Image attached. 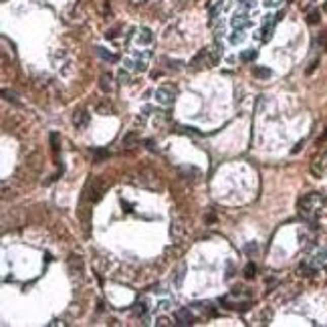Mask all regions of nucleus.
<instances>
[{
  "label": "nucleus",
  "instance_id": "7",
  "mask_svg": "<svg viewBox=\"0 0 327 327\" xmlns=\"http://www.w3.org/2000/svg\"><path fill=\"white\" fill-rule=\"evenodd\" d=\"M231 22H233V26H235V28H248V26L252 24V18H250L248 10L243 8V10H239V12H235V14H233Z\"/></svg>",
  "mask_w": 327,
  "mask_h": 327
},
{
  "label": "nucleus",
  "instance_id": "2",
  "mask_svg": "<svg viewBox=\"0 0 327 327\" xmlns=\"http://www.w3.org/2000/svg\"><path fill=\"white\" fill-rule=\"evenodd\" d=\"M222 59V43H214V45H210V47H206V49H202L192 61H190V65L194 67V69H202V67H214V65H218V61Z\"/></svg>",
  "mask_w": 327,
  "mask_h": 327
},
{
  "label": "nucleus",
  "instance_id": "12",
  "mask_svg": "<svg viewBox=\"0 0 327 327\" xmlns=\"http://www.w3.org/2000/svg\"><path fill=\"white\" fill-rule=\"evenodd\" d=\"M184 6V0H162L160 2V8H162L166 14H172L176 10H180Z\"/></svg>",
  "mask_w": 327,
  "mask_h": 327
},
{
  "label": "nucleus",
  "instance_id": "16",
  "mask_svg": "<svg viewBox=\"0 0 327 327\" xmlns=\"http://www.w3.org/2000/svg\"><path fill=\"white\" fill-rule=\"evenodd\" d=\"M245 41V28H235L233 32H231V43L233 45H239V43H243Z\"/></svg>",
  "mask_w": 327,
  "mask_h": 327
},
{
  "label": "nucleus",
  "instance_id": "27",
  "mask_svg": "<svg viewBox=\"0 0 327 327\" xmlns=\"http://www.w3.org/2000/svg\"><path fill=\"white\" fill-rule=\"evenodd\" d=\"M115 37H117V28H109L105 32V39H115Z\"/></svg>",
  "mask_w": 327,
  "mask_h": 327
},
{
  "label": "nucleus",
  "instance_id": "11",
  "mask_svg": "<svg viewBox=\"0 0 327 327\" xmlns=\"http://www.w3.org/2000/svg\"><path fill=\"white\" fill-rule=\"evenodd\" d=\"M206 8H208V18H210V22H214V20L218 18L220 10H222V0H208Z\"/></svg>",
  "mask_w": 327,
  "mask_h": 327
},
{
  "label": "nucleus",
  "instance_id": "6",
  "mask_svg": "<svg viewBox=\"0 0 327 327\" xmlns=\"http://www.w3.org/2000/svg\"><path fill=\"white\" fill-rule=\"evenodd\" d=\"M103 194H105V184L99 178H91L85 186V198L89 202H99Z\"/></svg>",
  "mask_w": 327,
  "mask_h": 327
},
{
  "label": "nucleus",
  "instance_id": "17",
  "mask_svg": "<svg viewBox=\"0 0 327 327\" xmlns=\"http://www.w3.org/2000/svg\"><path fill=\"white\" fill-rule=\"evenodd\" d=\"M97 53H99V57H101L103 61H109V63H117V55H113V53L105 51L103 47H97Z\"/></svg>",
  "mask_w": 327,
  "mask_h": 327
},
{
  "label": "nucleus",
  "instance_id": "3",
  "mask_svg": "<svg viewBox=\"0 0 327 327\" xmlns=\"http://www.w3.org/2000/svg\"><path fill=\"white\" fill-rule=\"evenodd\" d=\"M152 43H154V32L150 28H146V26L134 28L127 35V45H136L138 49H148Z\"/></svg>",
  "mask_w": 327,
  "mask_h": 327
},
{
  "label": "nucleus",
  "instance_id": "4",
  "mask_svg": "<svg viewBox=\"0 0 327 327\" xmlns=\"http://www.w3.org/2000/svg\"><path fill=\"white\" fill-rule=\"evenodd\" d=\"M150 59H152V51L150 49H140L134 57H127L125 59V65L129 71H138V73H144L150 65Z\"/></svg>",
  "mask_w": 327,
  "mask_h": 327
},
{
  "label": "nucleus",
  "instance_id": "20",
  "mask_svg": "<svg viewBox=\"0 0 327 327\" xmlns=\"http://www.w3.org/2000/svg\"><path fill=\"white\" fill-rule=\"evenodd\" d=\"M51 146H53V152H55V158H57L59 152H61V142H59V136L57 134H51Z\"/></svg>",
  "mask_w": 327,
  "mask_h": 327
},
{
  "label": "nucleus",
  "instance_id": "29",
  "mask_svg": "<svg viewBox=\"0 0 327 327\" xmlns=\"http://www.w3.org/2000/svg\"><path fill=\"white\" fill-rule=\"evenodd\" d=\"M168 307H170V303H168V301H162V303H160V311H166Z\"/></svg>",
  "mask_w": 327,
  "mask_h": 327
},
{
  "label": "nucleus",
  "instance_id": "18",
  "mask_svg": "<svg viewBox=\"0 0 327 327\" xmlns=\"http://www.w3.org/2000/svg\"><path fill=\"white\" fill-rule=\"evenodd\" d=\"M256 55H258V53H256L254 49H248L245 53H241V61H243V63H250V61L256 59Z\"/></svg>",
  "mask_w": 327,
  "mask_h": 327
},
{
  "label": "nucleus",
  "instance_id": "9",
  "mask_svg": "<svg viewBox=\"0 0 327 327\" xmlns=\"http://www.w3.org/2000/svg\"><path fill=\"white\" fill-rule=\"evenodd\" d=\"M67 267H69V273L73 275V277H83V260L81 256H77V254H71L69 256V260H67Z\"/></svg>",
  "mask_w": 327,
  "mask_h": 327
},
{
  "label": "nucleus",
  "instance_id": "21",
  "mask_svg": "<svg viewBox=\"0 0 327 327\" xmlns=\"http://www.w3.org/2000/svg\"><path fill=\"white\" fill-rule=\"evenodd\" d=\"M105 158H109V152L107 150H93V160H95V164H99L101 160H105Z\"/></svg>",
  "mask_w": 327,
  "mask_h": 327
},
{
  "label": "nucleus",
  "instance_id": "33",
  "mask_svg": "<svg viewBox=\"0 0 327 327\" xmlns=\"http://www.w3.org/2000/svg\"><path fill=\"white\" fill-rule=\"evenodd\" d=\"M325 160H327V156H325ZM323 166H325V172H327V162H323Z\"/></svg>",
  "mask_w": 327,
  "mask_h": 327
},
{
  "label": "nucleus",
  "instance_id": "25",
  "mask_svg": "<svg viewBox=\"0 0 327 327\" xmlns=\"http://www.w3.org/2000/svg\"><path fill=\"white\" fill-rule=\"evenodd\" d=\"M307 22H309V24H315V22H319V10H311V12H309V18H307Z\"/></svg>",
  "mask_w": 327,
  "mask_h": 327
},
{
  "label": "nucleus",
  "instance_id": "23",
  "mask_svg": "<svg viewBox=\"0 0 327 327\" xmlns=\"http://www.w3.org/2000/svg\"><path fill=\"white\" fill-rule=\"evenodd\" d=\"M97 111H99L101 115H111V113H113V107H111L109 103H99V105H97Z\"/></svg>",
  "mask_w": 327,
  "mask_h": 327
},
{
  "label": "nucleus",
  "instance_id": "19",
  "mask_svg": "<svg viewBox=\"0 0 327 327\" xmlns=\"http://www.w3.org/2000/svg\"><path fill=\"white\" fill-rule=\"evenodd\" d=\"M117 79L121 85H127V83H132V75H129V69H119V73H117Z\"/></svg>",
  "mask_w": 327,
  "mask_h": 327
},
{
  "label": "nucleus",
  "instance_id": "5",
  "mask_svg": "<svg viewBox=\"0 0 327 327\" xmlns=\"http://www.w3.org/2000/svg\"><path fill=\"white\" fill-rule=\"evenodd\" d=\"M154 97H156V101H158L160 105L168 107V105H172V103L176 101V97H178V87L166 83V85L158 87V89L154 91Z\"/></svg>",
  "mask_w": 327,
  "mask_h": 327
},
{
  "label": "nucleus",
  "instance_id": "1",
  "mask_svg": "<svg viewBox=\"0 0 327 327\" xmlns=\"http://www.w3.org/2000/svg\"><path fill=\"white\" fill-rule=\"evenodd\" d=\"M297 208H299V214L305 220L313 222V220H317L323 214V210H327V198L323 194H315V192L313 194H305V196L299 198Z\"/></svg>",
  "mask_w": 327,
  "mask_h": 327
},
{
  "label": "nucleus",
  "instance_id": "8",
  "mask_svg": "<svg viewBox=\"0 0 327 327\" xmlns=\"http://www.w3.org/2000/svg\"><path fill=\"white\" fill-rule=\"evenodd\" d=\"M174 319H176V323L178 325H192L194 321H196V317L192 315V311L190 309H178L176 313H174Z\"/></svg>",
  "mask_w": 327,
  "mask_h": 327
},
{
  "label": "nucleus",
  "instance_id": "28",
  "mask_svg": "<svg viewBox=\"0 0 327 327\" xmlns=\"http://www.w3.org/2000/svg\"><path fill=\"white\" fill-rule=\"evenodd\" d=\"M245 250L248 252V254H250V252H252V254H256V245H254V243H252V245H246Z\"/></svg>",
  "mask_w": 327,
  "mask_h": 327
},
{
  "label": "nucleus",
  "instance_id": "30",
  "mask_svg": "<svg viewBox=\"0 0 327 327\" xmlns=\"http://www.w3.org/2000/svg\"><path fill=\"white\" fill-rule=\"evenodd\" d=\"M132 4H144V2H148V0H129Z\"/></svg>",
  "mask_w": 327,
  "mask_h": 327
},
{
  "label": "nucleus",
  "instance_id": "13",
  "mask_svg": "<svg viewBox=\"0 0 327 327\" xmlns=\"http://www.w3.org/2000/svg\"><path fill=\"white\" fill-rule=\"evenodd\" d=\"M99 87L103 89V93H113L115 91V85H113V79H111L109 73H103L99 77Z\"/></svg>",
  "mask_w": 327,
  "mask_h": 327
},
{
  "label": "nucleus",
  "instance_id": "15",
  "mask_svg": "<svg viewBox=\"0 0 327 327\" xmlns=\"http://www.w3.org/2000/svg\"><path fill=\"white\" fill-rule=\"evenodd\" d=\"M136 144H140V134H138V132H129V134H125V138H123V146H125V148H134Z\"/></svg>",
  "mask_w": 327,
  "mask_h": 327
},
{
  "label": "nucleus",
  "instance_id": "22",
  "mask_svg": "<svg viewBox=\"0 0 327 327\" xmlns=\"http://www.w3.org/2000/svg\"><path fill=\"white\" fill-rule=\"evenodd\" d=\"M134 307H136L134 311H136V315H138V317H144V315L148 313V307H146V303H144V301H138Z\"/></svg>",
  "mask_w": 327,
  "mask_h": 327
},
{
  "label": "nucleus",
  "instance_id": "26",
  "mask_svg": "<svg viewBox=\"0 0 327 327\" xmlns=\"http://www.w3.org/2000/svg\"><path fill=\"white\" fill-rule=\"evenodd\" d=\"M156 325H172V321H170L168 317L160 315V317H156Z\"/></svg>",
  "mask_w": 327,
  "mask_h": 327
},
{
  "label": "nucleus",
  "instance_id": "32",
  "mask_svg": "<svg viewBox=\"0 0 327 327\" xmlns=\"http://www.w3.org/2000/svg\"><path fill=\"white\" fill-rule=\"evenodd\" d=\"M239 2H241V4H243V6H245V4H246V0H239Z\"/></svg>",
  "mask_w": 327,
  "mask_h": 327
},
{
  "label": "nucleus",
  "instance_id": "34",
  "mask_svg": "<svg viewBox=\"0 0 327 327\" xmlns=\"http://www.w3.org/2000/svg\"><path fill=\"white\" fill-rule=\"evenodd\" d=\"M325 8H327V0H325Z\"/></svg>",
  "mask_w": 327,
  "mask_h": 327
},
{
  "label": "nucleus",
  "instance_id": "24",
  "mask_svg": "<svg viewBox=\"0 0 327 327\" xmlns=\"http://www.w3.org/2000/svg\"><path fill=\"white\" fill-rule=\"evenodd\" d=\"M254 275H256V265L254 263H248L245 267V277L246 279H252Z\"/></svg>",
  "mask_w": 327,
  "mask_h": 327
},
{
  "label": "nucleus",
  "instance_id": "10",
  "mask_svg": "<svg viewBox=\"0 0 327 327\" xmlns=\"http://www.w3.org/2000/svg\"><path fill=\"white\" fill-rule=\"evenodd\" d=\"M73 123H75L77 129H85V127L89 125V113H87L85 109H77V111L73 113Z\"/></svg>",
  "mask_w": 327,
  "mask_h": 327
},
{
  "label": "nucleus",
  "instance_id": "14",
  "mask_svg": "<svg viewBox=\"0 0 327 327\" xmlns=\"http://www.w3.org/2000/svg\"><path fill=\"white\" fill-rule=\"evenodd\" d=\"M252 75L256 77V79H269L271 77V69L269 67H260V65H256V67H252Z\"/></svg>",
  "mask_w": 327,
  "mask_h": 327
},
{
  "label": "nucleus",
  "instance_id": "31",
  "mask_svg": "<svg viewBox=\"0 0 327 327\" xmlns=\"http://www.w3.org/2000/svg\"><path fill=\"white\" fill-rule=\"evenodd\" d=\"M321 140H323V142H327V132L323 134V138H321Z\"/></svg>",
  "mask_w": 327,
  "mask_h": 327
}]
</instances>
